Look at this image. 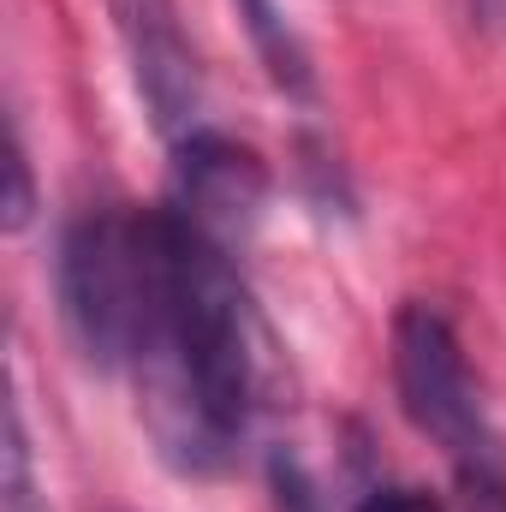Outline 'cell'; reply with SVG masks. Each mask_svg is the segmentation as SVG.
<instances>
[{"label": "cell", "instance_id": "obj_1", "mask_svg": "<svg viewBox=\"0 0 506 512\" xmlns=\"http://www.w3.org/2000/svg\"><path fill=\"white\" fill-rule=\"evenodd\" d=\"M149 215V298L120 376L161 465L179 477H221L262 405V328L233 251L167 197Z\"/></svg>", "mask_w": 506, "mask_h": 512}, {"label": "cell", "instance_id": "obj_2", "mask_svg": "<svg viewBox=\"0 0 506 512\" xmlns=\"http://www.w3.org/2000/svg\"><path fill=\"white\" fill-rule=\"evenodd\" d=\"M387 370L405 423L447 459L453 495H506V441L489 417V399L471 376L453 322L435 304L405 298L393 310Z\"/></svg>", "mask_w": 506, "mask_h": 512}, {"label": "cell", "instance_id": "obj_3", "mask_svg": "<svg viewBox=\"0 0 506 512\" xmlns=\"http://www.w3.org/2000/svg\"><path fill=\"white\" fill-rule=\"evenodd\" d=\"M155 215L131 203H96L66 221L54 251V298L78 358L96 376H120L149 298Z\"/></svg>", "mask_w": 506, "mask_h": 512}, {"label": "cell", "instance_id": "obj_4", "mask_svg": "<svg viewBox=\"0 0 506 512\" xmlns=\"http://www.w3.org/2000/svg\"><path fill=\"white\" fill-rule=\"evenodd\" d=\"M114 42L126 54L131 90L149 114V126L167 143H179L185 131L203 126V72H197V48L179 24V0H102Z\"/></svg>", "mask_w": 506, "mask_h": 512}, {"label": "cell", "instance_id": "obj_5", "mask_svg": "<svg viewBox=\"0 0 506 512\" xmlns=\"http://www.w3.org/2000/svg\"><path fill=\"white\" fill-rule=\"evenodd\" d=\"M167 203L233 251V245L251 239L256 221H262L268 161L256 155L251 143L227 137V131L197 126L173 143V191H167Z\"/></svg>", "mask_w": 506, "mask_h": 512}, {"label": "cell", "instance_id": "obj_6", "mask_svg": "<svg viewBox=\"0 0 506 512\" xmlns=\"http://www.w3.org/2000/svg\"><path fill=\"white\" fill-rule=\"evenodd\" d=\"M233 12H239V24H245V36H251L262 72L274 78V90L304 102V96L316 90V66H310V48H304L298 24L286 18V6H280V0H233Z\"/></svg>", "mask_w": 506, "mask_h": 512}, {"label": "cell", "instance_id": "obj_7", "mask_svg": "<svg viewBox=\"0 0 506 512\" xmlns=\"http://www.w3.org/2000/svg\"><path fill=\"white\" fill-rule=\"evenodd\" d=\"M0 512H54L36 471V441H30L18 387L6 393V429H0Z\"/></svg>", "mask_w": 506, "mask_h": 512}, {"label": "cell", "instance_id": "obj_8", "mask_svg": "<svg viewBox=\"0 0 506 512\" xmlns=\"http://www.w3.org/2000/svg\"><path fill=\"white\" fill-rule=\"evenodd\" d=\"M36 221V173H30V143H24V120L6 114V197H0V227L18 239Z\"/></svg>", "mask_w": 506, "mask_h": 512}, {"label": "cell", "instance_id": "obj_9", "mask_svg": "<svg viewBox=\"0 0 506 512\" xmlns=\"http://www.w3.org/2000/svg\"><path fill=\"white\" fill-rule=\"evenodd\" d=\"M352 512H453L435 489H417V483H376V489H364Z\"/></svg>", "mask_w": 506, "mask_h": 512}, {"label": "cell", "instance_id": "obj_10", "mask_svg": "<svg viewBox=\"0 0 506 512\" xmlns=\"http://www.w3.org/2000/svg\"><path fill=\"white\" fill-rule=\"evenodd\" d=\"M459 512H506V495H459Z\"/></svg>", "mask_w": 506, "mask_h": 512}]
</instances>
